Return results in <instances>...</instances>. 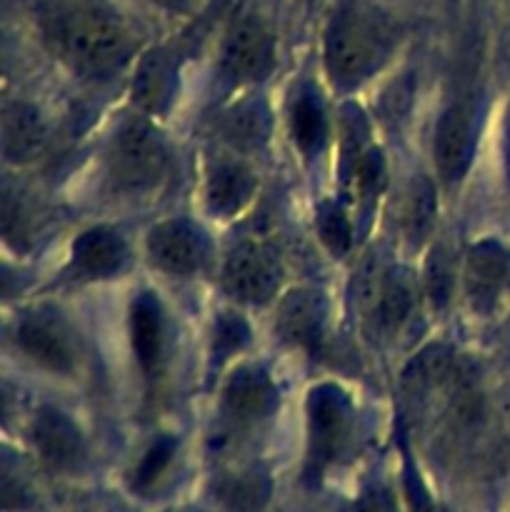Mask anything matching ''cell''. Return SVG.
<instances>
[{"instance_id":"obj_5","label":"cell","mask_w":510,"mask_h":512,"mask_svg":"<svg viewBox=\"0 0 510 512\" xmlns=\"http://www.w3.org/2000/svg\"><path fill=\"white\" fill-rule=\"evenodd\" d=\"M275 65V38L258 13H243L230 23L223 40V73L233 83L263 80Z\"/></svg>"},{"instance_id":"obj_11","label":"cell","mask_w":510,"mask_h":512,"mask_svg":"<svg viewBox=\"0 0 510 512\" xmlns=\"http://www.w3.org/2000/svg\"><path fill=\"white\" fill-rule=\"evenodd\" d=\"M15 340H18V348L40 368L60 375H68L75 370V363H78L75 345L65 325L53 315L33 313L23 318Z\"/></svg>"},{"instance_id":"obj_16","label":"cell","mask_w":510,"mask_h":512,"mask_svg":"<svg viewBox=\"0 0 510 512\" xmlns=\"http://www.w3.org/2000/svg\"><path fill=\"white\" fill-rule=\"evenodd\" d=\"M415 308V280L408 270H388L383 290H380L378 303L363 320L365 328L375 338H390L398 333L410 318Z\"/></svg>"},{"instance_id":"obj_22","label":"cell","mask_w":510,"mask_h":512,"mask_svg":"<svg viewBox=\"0 0 510 512\" xmlns=\"http://www.w3.org/2000/svg\"><path fill=\"white\" fill-rule=\"evenodd\" d=\"M435 188L428 178H415L408 188V198L403 205V233L410 245H420L430 235L435 225Z\"/></svg>"},{"instance_id":"obj_20","label":"cell","mask_w":510,"mask_h":512,"mask_svg":"<svg viewBox=\"0 0 510 512\" xmlns=\"http://www.w3.org/2000/svg\"><path fill=\"white\" fill-rule=\"evenodd\" d=\"M175 65L165 50L145 55L133 78V100L148 113H163L173 100Z\"/></svg>"},{"instance_id":"obj_19","label":"cell","mask_w":510,"mask_h":512,"mask_svg":"<svg viewBox=\"0 0 510 512\" xmlns=\"http://www.w3.org/2000/svg\"><path fill=\"white\" fill-rule=\"evenodd\" d=\"M288 128L295 148L305 158H313V155L323 150L325 140H328V118H325V108L320 103L318 93L308 88V85L300 88L295 93L293 103H290Z\"/></svg>"},{"instance_id":"obj_15","label":"cell","mask_w":510,"mask_h":512,"mask_svg":"<svg viewBox=\"0 0 510 512\" xmlns=\"http://www.w3.org/2000/svg\"><path fill=\"white\" fill-rule=\"evenodd\" d=\"M258 180L240 160H220L205 178V205L215 218H233L253 200Z\"/></svg>"},{"instance_id":"obj_14","label":"cell","mask_w":510,"mask_h":512,"mask_svg":"<svg viewBox=\"0 0 510 512\" xmlns=\"http://www.w3.org/2000/svg\"><path fill=\"white\" fill-rule=\"evenodd\" d=\"M130 250L123 235L110 228H90L70 248L73 270L83 278H113L128 268Z\"/></svg>"},{"instance_id":"obj_21","label":"cell","mask_w":510,"mask_h":512,"mask_svg":"<svg viewBox=\"0 0 510 512\" xmlns=\"http://www.w3.org/2000/svg\"><path fill=\"white\" fill-rule=\"evenodd\" d=\"M453 375V358H450V353L440 348V345H433V348L423 350L405 370V395L415 400V403H425L433 395L443 393L453 383Z\"/></svg>"},{"instance_id":"obj_23","label":"cell","mask_w":510,"mask_h":512,"mask_svg":"<svg viewBox=\"0 0 510 512\" xmlns=\"http://www.w3.org/2000/svg\"><path fill=\"white\" fill-rule=\"evenodd\" d=\"M270 495V480L260 470H245L230 475L218 485V498L235 512H255L265 505Z\"/></svg>"},{"instance_id":"obj_6","label":"cell","mask_w":510,"mask_h":512,"mask_svg":"<svg viewBox=\"0 0 510 512\" xmlns=\"http://www.w3.org/2000/svg\"><path fill=\"white\" fill-rule=\"evenodd\" d=\"M280 260L265 243L243 240L228 253L223 265V285L240 303H268L280 288Z\"/></svg>"},{"instance_id":"obj_3","label":"cell","mask_w":510,"mask_h":512,"mask_svg":"<svg viewBox=\"0 0 510 512\" xmlns=\"http://www.w3.org/2000/svg\"><path fill=\"white\" fill-rule=\"evenodd\" d=\"M168 170V145L163 133L143 118L128 120L113 135L108 148V175L115 188L145 193Z\"/></svg>"},{"instance_id":"obj_13","label":"cell","mask_w":510,"mask_h":512,"mask_svg":"<svg viewBox=\"0 0 510 512\" xmlns=\"http://www.w3.org/2000/svg\"><path fill=\"white\" fill-rule=\"evenodd\" d=\"M510 273V255L498 240H480L465 258V295L475 310H490Z\"/></svg>"},{"instance_id":"obj_31","label":"cell","mask_w":510,"mask_h":512,"mask_svg":"<svg viewBox=\"0 0 510 512\" xmlns=\"http://www.w3.org/2000/svg\"><path fill=\"white\" fill-rule=\"evenodd\" d=\"M505 150H508V158H510V105H508V115H505Z\"/></svg>"},{"instance_id":"obj_12","label":"cell","mask_w":510,"mask_h":512,"mask_svg":"<svg viewBox=\"0 0 510 512\" xmlns=\"http://www.w3.org/2000/svg\"><path fill=\"white\" fill-rule=\"evenodd\" d=\"M325 320H328V300L323 293L310 288L293 290L280 300L275 335L285 345L313 350L323 335Z\"/></svg>"},{"instance_id":"obj_30","label":"cell","mask_w":510,"mask_h":512,"mask_svg":"<svg viewBox=\"0 0 510 512\" xmlns=\"http://www.w3.org/2000/svg\"><path fill=\"white\" fill-rule=\"evenodd\" d=\"M405 495H408L410 512H445L440 505L433 503V498L423 488V483H420V478L413 473L410 465L405 468Z\"/></svg>"},{"instance_id":"obj_1","label":"cell","mask_w":510,"mask_h":512,"mask_svg":"<svg viewBox=\"0 0 510 512\" xmlns=\"http://www.w3.org/2000/svg\"><path fill=\"white\" fill-rule=\"evenodd\" d=\"M45 43L85 78H103L118 70L133 53L128 25L100 5H60L43 18Z\"/></svg>"},{"instance_id":"obj_8","label":"cell","mask_w":510,"mask_h":512,"mask_svg":"<svg viewBox=\"0 0 510 512\" xmlns=\"http://www.w3.org/2000/svg\"><path fill=\"white\" fill-rule=\"evenodd\" d=\"M220 408L230 428H253L275 413L278 388L265 370L245 365L235 370L225 383Z\"/></svg>"},{"instance_id":"obj_24","label":"cell","mask_w":510,"mask_h":512,"mask_svg":"<svg viewBox=\"0 0 510 512\" xmlns=\"http://www.w3.org/2000/svg\"><path fill=\"white\" fill-rule=\"evenodd\" d=\"M270 130V118L268 110L258 100H250L243 103L228 120H225V135L228 140H233L238 148H260L268 138Z\"/></svg>"},{"instance_id":"obj_2","label":"cell","mask_w":510,"mask_h":512,"mask_svg":"<svg viewBox=\"0 0 510 512\" xmlns=\"http://www.w3.org/2000/svg\"><path fill=\"white\" fill-rule=\"evenodd\" d=\"M393 43V25L378 10L348 3L333 15L325 33V68L335 85L355 88L383 68Z\"/></svg>"},{"instance_id":"obj_9","label":"cell","mask_w":510,"mask_h":512,"mask_svg":"<svg viewBox=\"0 0 510 512\" xmlns=\"http://www.w3.org/2000/svg\"><path fill=\"white\" fill-rule=\"evenodd\" d=\"M475 145V120L473 110L463 103H455L440 115L435 125L433 138V158L435 170L445 185H453L463 180L468 173V165L473 160Z\"/></svg>"},{"instance_id":"obj_7","label":"cell","mask_w":510,"mask_h":512,"mask_svg":"<svg viewBox=\"0 0 510 512\" xmlns=\"http://www.w3.org/2000/svg\"><path fill=\"white\" fill-rule=\"evenodd\" d=\"M148 258L155 268L170 275H195L208 263V235L188 220H165L150 228Z\"/></svg>"},{"instance_id":"obj_28","label":"cell","mask_w":510,"mask_h":512,"mask_svg":"<svg viewBox=\"0 0 510 512\" xmlns=\"http://www.w3.org/2000/svg\"><path fill=\"white\" fill-rule=\"evenodd\" d=\"M250 340L248 323L235 313H220L215 320V333H213V358L223 363L225 358L235 355L243 350Z\"/></svg>"},{"instance_id":"obj_18","label":"cell","mask_w":510,"mask_h":512,"mask_svg":"<svg viewBox=\"0 0 510 512\" xmlns=\"http://www.w3.org/2000/svg\"><path fill=\"white\" fill-rule=\"evenodd\" d=\"M130 343L140 370L153 378L163 360V313L150 293H140L130 305Z\"/></svg>"},{"instance_id":"obj_17","label":"cell","mask_w":510,"mask_h":512,"mask_svg":"<svg viewBox=\"0 0 510 512\" xmlns=\"http://www.w3.org/2000/svg\"><path fill=\"white\" fill-rule=\"evenodd\" d=\"M48 143V125L38 108L10 103L3 113V153L10 163H30Z\"/></svg>"},{"instance_id":"obj_26","label":"cell","mask_w":510,"mask_h":512,"mask_svg":"<svg viewBox=\"0 0 510 512\" xmlns=\"http://www.w3.org/2000/svg\"><path fill=\"white\" fill-rule=\"evenodd\" d=\"M175 450H178V443L173 438H158L148 450H145L143 460L138 463V468L130 475V488L133 493H150V490L158 485V480L163 478V473L168 470L170 460H173Z\"/></svg>"},{"instance_id":"obj_29","label":"cell","mask_w":510,"mask_h":512,"mask_svg":"<svg viewBox=\"0 0 510 512\" xmlns=\"http://www.w3.org/2000/svg\"><path fill=\"white\" fill-rule=\"evenodd\" d=\"M425 290H428L430 300L435 305L448 303L450 293H453V265H450L445 248H435L433 255L428 258V268H425Z\"/></svg>"},{"instance_id":"obj_25","label":"cell","mask_w":510,"mask_h":512,"mask_svg":"<svg viewBox=\"0 0 510 512\" xmlns=\"http://www.w3.org/2000/svg\"><path fill=\"white\" fill-rule=\"evenodd\" d=\"M315 228H318L325 250L333 258H343L350 250V245H353V225H350L348 213L338 203H333V200H325V203L318 205Z\"/></svg>"},{"instance_id":"obj_10","label":"cell","mask_w":510,"mask_h":512,"mask_svg":"<svg viewBox=\"0 0 510 512\" xmlns=\"http://www.w3.org/2000/svg\"><path fill=\"white\" fill-rule=\"evenodd\" d=\"M35 453L58 473H75L85 463V440L78 425L55 408H43L30 425Z\"/></svg>"},{"instance_id":"obj_27","label":"cell","mask_w":510,"mask_h":512,"mask_svg":"<svg viewBox=\"0 0 510 512\" xmlns=\"http://www.w3.org/2000/svg\"><path fill=\"white\" fill-rule=\"evenodd\" d=\"M33 210L28 208L23 198L13 195L10 190H5L3 198V233L5 240L18 248H28L30 240H33Z\"/></svg>"},{"instance_id":"obj_4","label":"cell","mask_w":510,"mask_h":512,"mask_svg":"<svg viewBox=\"0 0 510 512\" xmlns=\"http://www.w3.org/2000/svg\"><path fill=\"white\" fill-rule=\"evenodd\" d=\"M353 428V405L338 385H318L308 395V478L320 475L340 458Z\"/></svg>"}]
</instances>
